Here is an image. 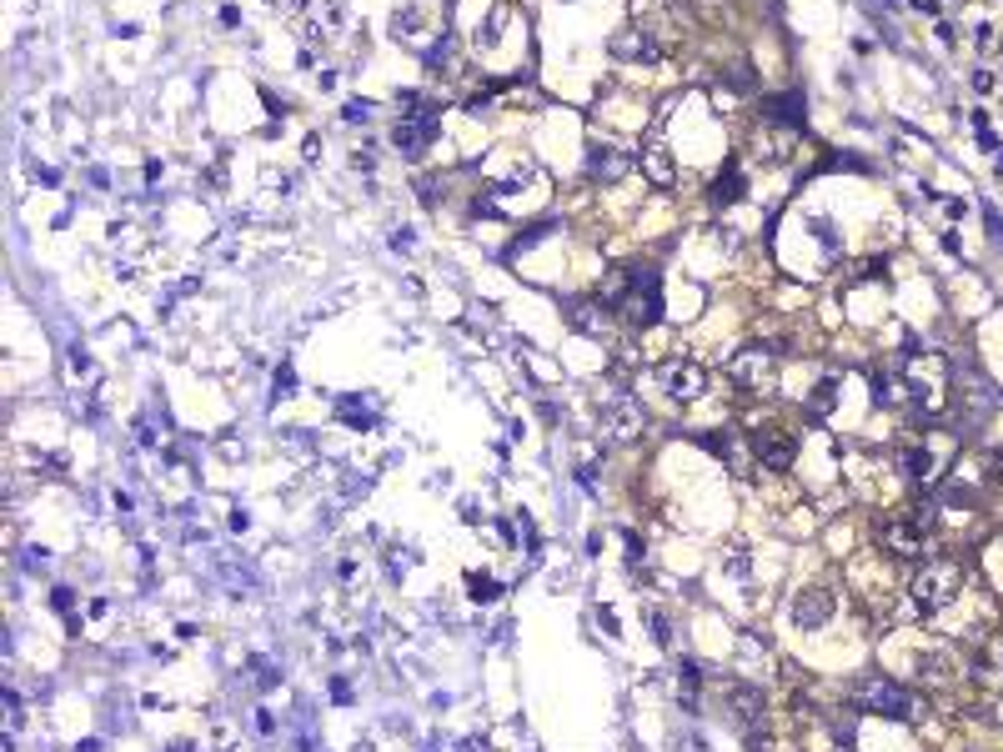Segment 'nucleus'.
I'll return each mask as SVG.
<instances>
[{"instance_id": "obj_22", "label": "nucleus", "mask_w": 1003, "mask_h": 752, "mask_svg": "<svg viewBox=\"0 0 1003 752\" xmlns=\"http://www.w3.org/2000/svg\"><path fill=\"white\" fill-rule=\"evenodd\" d=\"M472 597H477V602H492V597H502V587H497V582H482V572H477V582H472Z\"/></svg>"}, {"instance_id": "obj_6", "label": "nucleus", "mask_w": 1003, "mask_h": 752, "mask_svg": "<svg viewBox=\"0 0 1003 752\" xmlns=\"http://www.w3.org/2000/svg\"><path fill=\"white\" fill-rule=\"evenodd\" d=\"M773 366H778V346L773 341H743L733 351V361H728V376H733V387L758 392V387H768Z\"/></svg>"}, {"instance_id": "obj_29", "label": "nucleus", "mask_w": 1003, "mask_h": 752, "mask_svg": "<svg viewBox=\"0 0 1003 752\" xmlns=\"http://www.w3.org/2000/svg\"><path fill=\"white\" fill-rule=\"evenodd\" d=\"M908 6H913L918 16H938V6H943V0H908Z\"/></svg>"}, {"instance_id": "obj_4", "label": "nucleus", "mask_w": 1003, "mask_h": 752, "mask_svg": "<svg viewBox=\"0 0 1003 752\" xmlns=\"http://www.w3.org/2000/svg\"><path fill=\"white\" fill-rule=\"evenodd\" d=\"M933 532H938V512H933V507H913L908 517H893V522L883 527V552L913 562V557L928 552V537H933Z\"/></svg>"}, {"instance_id": "obj_11", "label": "nucleus", "mask_w": 1003, "mask_h": 752, "mask_svg": "<svg viewBox=\"0 0 1003 752\" xmlns=\"http://www.w3.org/2000/svg\"><path fill=\"white\" fill-rule=\"evenodd\" d=\"M627 151H617V146H602V141H592L587 146V176L597 181V186H612V181H622L627 176Z\"/></svg>"}, {"instance_id": "obj_5", "label": "nucleus", "mask_w": 1003, "mask_h": 752, "mask_svg": "<svg viewBox=\"0 0 1003 752\" xmlns=\"http://www.w3.org/2000/svg\"><path fill=\"white\" fill-rule=\"evenodd\" d=\"M853 702H858L863 712H878V717H888V722H913V717L923 712V707H918V697H913L908 687H898V682H883V677H868V682H858Z\"/></svg>"}, {"instance_id": "obj_17", "label": "nucleus", "mask_w": 1003, "mask_h": 752, "mask_svg": "<svg viewBox=\"0 0 1003 752\" xmlns=\"http://www.w3.org/2000/svg\"><path fill=\"white\" fill-rule=\"evenodd\" d=\"M552 231H557V216H547V221H532V226H527L517 241H507V246L497 251V261H517V256H522L532 241H542V236H552Z\"/></svg>"}, {"instance_id": "obj_32", "label": "nucleus", "mask_w": 1003, "mask_h": 752, "mask_svg": "<svg viewBox=\"0 0 1003 752\" xmlns=\"http://www.w3.org/2000/svg\"><path fill=\"white\" fill-rule=\"evenodd\" d=\"M392 246H397V251H412V231H392Z\"/></svg>"}, {"instance_id": "obj_25", "label": "nucleus", "mask_w": 1003, "mask_h": 752, "mask_svg": "<svg viewBox=\"0 0 1003 752\" xmlns=\"http://www.w3.org/2000/svg\"><path fill=\"white\" fill-rule=\"evenodd\" d=\"M973 91H978V96H988V91H993V71H983V66H978V71H973Z\"/></svg>"}, {"instance_id": "obj_18", "label": "nucleus", "mask_w": 1003, "mask_h": 752, "mask_svg": "<svg viewBox=\"0 0 1003 752\" xmlns=\"http://www.w3.org/2000/svg\"><path fill=\"white\" fill-rule=\"evenodd\" d=\"M743 191H748V181H743V171L728 161V166L718 171V181H713V201H718V206H733Z\"/></svg>"}, {"instance_id": "obj_2", "label": "nucleus", "mask_w": 1003, "mask_h": 752, "mask_svg": "<svg viewBox=\"0 0 1003 752\" xmlns=\"http://www.w3.org/2000/svg\"><path fill=\"white\" fill-rule=\"evenodd\" d=\"M397 126H392V146L407 156V161H422L427 151H432V141H437V101L432 96H422V91H402L397 96Z\"/></svg>"}, {"instance_id": "obj_8", "label": "nucleus", "mask_w": 1003, "mask_h": 752, "mask_svg": "<svg viewBox=\"0 0 1003 752\" xmlns=\"http://www.w3.org/2000/svg\"><path fill=\"white\" fill-rule=\"evenodd\" d=\"M833 612H838V592H833L828 582H813V587H803V592L793 597V627H798V632L828 627Z\"/></svg>"}, {"instance_id": "obj_1", "label": "nucleus", "mask_w": 1003, "mask_h": 752, "mask_svg": "<svg viewBox=\"0 0 1003 752\" xmlns=\"http://www.w3.org/2000/svg\"><path fill=\"white\" fill-rule=\"evenodd\" d=\"M602 306L617 311L632 326H657L662 321V276L657 266H622L602 286Z\"/></svg>"}, {"instance_id": "obj_10", "label": "nucleus", "mask_w": 1003, "mask_h": 752, "mask_svg": "<svg viewBox=\"0 0 1003 752\" xmlns=\"http://www.w3.org/2000/svg\"><path fill=\"white\" fill-rule=\"evenodd\" d=\"M657 56H662V46H657V36H652V31H642V26H622V31L612 36V61L652 66Z\"/></svg>"}, {"instance_id": "obj_12", "label": "nucleus", "mask_w": 1003, "mask_h": 752, "mask_svg": "<svg viewBox=\"0 0 1003 752\" xmlns=\"http://www.w3.org/2000/svg\"><path fill=\"white\" fill-rule=\"evenodd\" d=\"M728 707H733V717L743 722V727H763V717H768V697L758 692V687H728Z\"/></svg>"}, {"instance_id": "obj_7", "label": "nucleus", "mask_w": 1003, "mask_h": 752, "mask_svg": "<svg viewBox=\"0 0 1003 752\" xmlns=\"http://www.w3.org/2000/svg\"><path fill=\"white\" fill-rule=\"evenodd\" d=\"M657 387L673 402H698L708 392V366L703 361H662L657 366Z\"/></svg>"}, {"instance_id": "obj_26", "label": "nucleus", "mask_w": 1003, "mask_h": 752, "mask_svg": "<svg viewBox=\"0 0 1003 752\" xmlns=\"http://www.w3.org/2000/svg\"><path fill=\"white\" fill-rule=\"evenodd\" d=\"M652 637H657V642H667V637H673V627H667V617H662V612H652Z\"/></svg>"}, {"instance_id": "obj_31", "label": "nucleus", "mask_w": 1003, "mask_h": 752, "mask_svg": "<svg viewBox=\"0 0 1003 752\" xmlns=\"http://www.w3.org/2000/svg\"><path fill=\"white\" fill-rule=\"evenodd\" d=\"M342 116H347V121H367V106H362V101H352V106H347Z\"/></svg>"}, {"instance_id": "obj_19", "label": "nucleus", "mask_w": 1003, "mask_h": 752, "mask_svg": "<svg viewBox=\"0 0 1003 752\" xmlns=\"http://www.w3.org/2000/svg\"><path fill=\"white\" fill-rule=\"evenodd\" d=\"M838 387H843V376H823V382L813 387V402H808L813 417H828V412L838 407Z\"/></svg>"}, {"instance_id": "obj_24", "label": "nucleus", "mask_w": 1003, "mask_h": 752, "mask_svg": "<svg viewBox=\"0 0 1003 752\" xmlns=\"http://www.w3.org/2000/svg\"><path fill=\"white\" fill-rule=\"evenodd\" d=\"M933 36H938L943 46H953V41H958V26H953V21H938V26H933Z\"/></svg>"}, {"instance_id": "obj_23", "label": "nucleus", "mask_w": 1003, "mask_h": 752, "mask_svg": "<svg viewBox=\"0 0 1003 752\" xmlns=\"http://www.w3.org/2000/svg\"><path fill=\"white\" fill-rule=\"evenodd\" d=\"M196 291V276H186V281H171L166 286V301H176V296H191Z\"/></svg>"}, {"instance_id": "obj_28", "label": "nucleus", "mask_w": 1003, "mask_h": 752, "mask_svg": "<svg viewBox=\"0 0 1003 752\" xmlns=\"http://www.w3.org/2000/svg\"><path fill=\"white\" fill-rule=\"evenodd\" d=\"M291 387H296V382H291V366H281V371H276V397H286Z\"/></svg>"}, {"instance_id": "obj_21", "label": "nucleus", "mask_w": 1003, "mask_h": 752, "mask_svg": "<svg viewBox=\"0 0 1003 752\" xmlns=\"http://www.w3.org/2000/svg\"><path fill=\"white\" fill-rule=\"evenodd\" d=\"M412 191H417L427 206H437V201H442V176H417V181H412Z\"/></svg>"}, {"instance_id": "obj_14", "label": "nucleus", "mask_w": 1003, "mask_h": 752, "mask_svg": "<svg viewBox=\"0 0 1003 752\" xmlns=\"http://www.w3.org/2000/svg\"><path fill=\"white\" fill-rule=\"evenodd\" d=\"M763 111H768V121H773V126H788V131H803V96H798V91H783V96H768V101H763Z\"/></svg>"}, {"instance_id": "obj_20", "label": "nucleus", "mask_w": 1003, "mask_h": 752, "mask_svg": "<svg viewBox=\"0 0 1003 752\" xmlns=\"http://www.w3.org/2000/svg\"><path fill=\"white\" fill-rule=\"evenodd\" d=\"M337 417H342L347 427H377V417H372L367 402H357V397H342V402H337Z\"/></svg>"}, {"instance_id": "obj_9", "label": "nucleus", "mask_w": 1003, "mask_h": 752, "mask_svg": "<svg viewBox=\"0 0 1003 752\" xmlns=\"http://www.w3.org/2000/svg\"><path fill=\"white\" fill-rule=\"evenodd\" d=\"M753 452L763 457V467L788 472V467L798 462V432H788V427H763V432L753 437Z\"/></svg>"}, {"instance_id": "obj_15", "label": "nucleus", "mask_w": 1003, "mask_h": 752, "mask_svg": "<svg viewBox=\"0 0 1003 752\" xmlns=\"http://www.w3.org/2000/svg\"><path fill=\"white\" fill-rule=\"evenodd\" d=\"M607 432H612V437H622V442H632V437L642 432V407H637L632 397L612 402V412H607Z\"/></svg>"}, {"instance_id": "obj_13", "label": "nucleus", "mask_w": 1003, "mask_h": 752, "mask_svg": "<svg viewBox=\"0 0 1003 752\" xmlns=\"http://www.w3.org/2000/svg\"><path fill=\"white\" fill-rule=\"evenodd\" d=\"M642 176H647L652 186H673V176H678L673 151H662L657 141H647V146H642Z\"/></svg>"}, {"instance_id": "obj_30", "label": "nucleus", "mask_w": 1003, "mask_h": 752, "mask_svg": "<svg viewBox=\"0 0 1003 752\" xmlns=\"http://www.w3.org/2000/svg\"><path fill=\"white\" fill-rule=\"evenodd\" d=\"M331 702H352V687L337 677V682H331Z\"/></svg>"}, {"instance_id": "obj_3", "label": "nucleus", "mask_w": 1003, "mask_h": 752, "mask_svg": "<svg viewBox=\"0 0 1003 752\" xmlns=\"http://www.w3.org/2000/svg\"><path fill=\"white\" fill-rule=\"evenodd\" d=\"M958 592H963V572H958V562H948V557H933V562H923V567L908 577V602H913V612H943Z\"/></svg>"}, {"instance_id": "obj_16", "label": "nucleus", "mask_w": 1003, "mask_h": 752, "mask_svg": "<svg viewBox=\"0 0 1003 752\" xmlns=\"http://www.w3.org/2000/svg\"><path fill=\"white\" fill-rule=\"evenodd\" d=\"M567 321H572V326H582V331H602V326H607V306H602V296L567 301Z\"/></svg>"}, {"instance_id": "obj_27", "label": "nucleus", "mask_w": 1003, "mask_h": 752, "mask_svg": "<svg viewBox=\"0 0 1003 752\" xmlns=\"http://www.w3.org/2000/svg\"><path fill=\"white\" fill-rule=\"evenodd\" d=\"M221 26H226V31H236V26H241V11L231 6V0H226V6H221Z\"/></svg>"}]
</instances>
